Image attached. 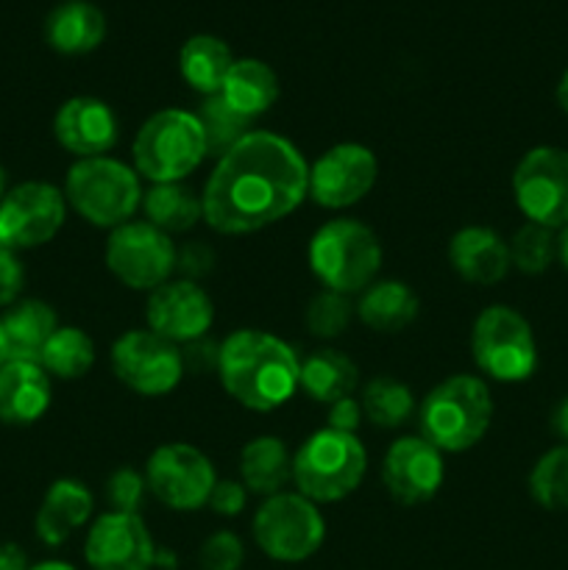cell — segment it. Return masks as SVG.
Wrapping results in <instances>:
<instances>
[{"label": "cell", "mask_w": 568, "mask_h": 570, "mask_svg": "<svg viewBox=\"0 0 568 570\" xmlns=\"http://www.w3.org/2000/svg\"><path fill=\"white\" fill-rule=\"evenodd\" d=\"M306 167L290 139L251 131L217 159L200 193L204 220L217 234H254L293 215L306 198Z\"/></svg>", "instance_id": "obj_1"}, {"label": "cell", "mask_w": 568, "mask_h": 570, "mask_svg": "<svg viewBox=\"0 0 568 570\" xmlns=\"http://www.w3.org/2000/svg\"><path fill=\"white\" fill-rule=\"evenodd\" d=\"M301 360L284 340L259 328H239L221 343L223 390L251 412H273L298 390Z\"/></svg>", "instance_id": "obj_2"}, {"label": "cell", "mask_w": 568, "mask_h": 570, "mask_svg": "<svg viewBox=\"0 0 568 570\" xmlns=\"http://www.w3.org/2000/svg\"><path fill=\"white\" fill-rule=\"evenodd\" d=\"M493 399L484 379L457 373L427 393L418 406V429L440 454H462L488 434Z\"/></svg>", "instance_id": "obj_3"}, {"label": "cell", "mask_w": 568, "mask_h": 570, "mask_svg": "<svg viewBox=\"0 0 568 570\" xmlns=\"http://www.w3.org/2000/svg\"><path fill=\"white\" fill-rule=\"evenodd\" d=\"M368 471L365 445L356 434L321 429L293 454V482L312 504H334L354 493Z\"/></svg>", "instance_id": "obj_4"}, {"label": "cell", "mask_w": 568, "mask_h": 570, "mask_svg": "<svg viewBox=\"0 0 568 570\" xmlns=\"http://www.w3.org/2000/svg\"><path fill=\"white\" fill-rule=\"evenodd\" d=\"M310 267L323 289L356 295L376 282L382 267V243L365 223L337 217L312 234Z\"/></svg>", "instance_id": "obj_5"}, {"label": "cell", "mask_w": 568, "mask_h": 570, "mask_svg": "<svg viewBox=\"0 0 568 570\" xmlns=\"http://www.w3.org/2000/svg\"><path fill=\"white\" fill-rule=\"evenodd\" d=\"M134 170L150 184L184 181L206 159V139L195 111L161 109L139 126L131 145Z\"/></svg>", "instance_id": "obj_6"}, {"label": "cell", "mask_w": 568, "mask_h": 570, "mask_svg": "<svg viewBox=\"0 0 568 570\" xmlns=\"http://www.w3.org/2000/svg\"><path fill=\"white\" fill-rule=\"evenodd\" d=\"M65 198L84 220L115 232L143 206V187L134 167L111 156H95V159H78L70 167Z\"/></svg>", "instance_id": "obj_7"}, {"label": "cell", "mask_w": 568, "mask_h": 570, "mask_svg": "<svg viewBox=\"0 0 568 570\" xmlns=\"http://www.w3.org/2000/svg\"><path fill=\"white\" fill-rule=\"evenodd\" d=\"M471 354L479 373L493 382H527L538 367V343L527 317L507 304L479 312L471 328Z\"/></svg>", "instance_id": "obj_8"}, {"label": "cell", "mask_w": 568, "mask_h": 570, "mask_svg": "<svg viewBox=\"0 0 568 570\" xmlns=\"http://www.w3.org/2000/svg\"><path fill=\"white\" fill-rule=\"evenodd\" d=\"M326 538L321 510L301 493H276L254 515V540L271 560L304 562Z\"/></svg>", "instance_id": "obj_9"}, {"label": "cell", "mask_w": 568, "mask_h": 570, "mask_svg": "<svg viewBox=\"0 0 568 570\" xmlns=\"http://www.w3.org/2000/svg\"><path fill=\"white\" fill-rule=\"evenodd\" d=\"M512 198L529 223L560 232L568 226V150L538 145L512 170Z\"/></svg>", "instance_id": "obj_10"}, {"label": "cell", "mask_w": 568, "mask_h": 570, "mask_svg": "<svg viewBox=\"0 0 568 570\" xmlns=\"http://www.w3.org/2000/svg\"><path fill=\"white\" fill-rule=\"evenodd\" d=\"M111 371L131 393L159 399L173 393L184 379L182 348L150 328H134L111 345Z\"/></svg>", "instance_id": "obj_11"}, {"label": "cell", "mask_w": 568, "mask_h": 570, "mask_svg": "<svg viewBox=\"0 0 568 570\" xmlns=\"http://www.w3.org/2000/svg\"><path fill=\"white\" fill-rule=\"evenodd\" d=\"M106 267L126 287L154 293L156 287L170 282L176 271V245L148 220H128L109 234Z\"/></svg>", "instance_id": "obj_12"}, {"label": "cell", "mask_w": 568, "mask_h": 570, "mask_svg": "<svg viewBox=\"0 0 568 570\" xmlns=\"http://www.w3.org/2000/svg\"><path fill=\"white\" fill-rule=\"evenodd\" d=\"M145 482L165 507L193 512L206 507L217 476L204 451L189 443H165L145 462Z\"/></svg>", "instance_id": "obj_13"}, {"label": "cell", "mask_w": 568, "mask_h": 570, "mask_svg": "<svg viewBox=\"0 0 568 570\" xmlns=\"http://www.w3.org/2000/svg\"><path fill=\"white\" fill-rule=\"evenodd\" d=\"M379 176L376 156L360 142H340L310 165L306 195L323 209H345L365 198Z\"/></svg>", "instance_id": "obj_14"}, {"label": "cell", "mask_w": 568, "mask_h": 570, "mask_svg": "<svg viewBox=\"0 0 568 570\" xmlns=\"http://www.w3.org/2000/svg\"><path fill=\"white\" fill-rule=\"evenodd\" d=\"M67 198L45 181L17 184L0 200V234L14 250L50 243L65 226Z\"/></svg>", "instance_id": "obj_15"}, {"label": "cell", "mask_w": 568, "mask_h": 570, "mask_svg": "<svg viewBox=\"0 0 568 570\" xmlns=\"http://www.w3.org/2000/svg\"><path fill=\"white\" fill-rule=\"evenodd\" d=\"M445 479L443 454L432 443L415 438H399L382 462V482L390 499L404 507L427 504L440 493Z\"/></svg>", "instance_id": "obj_16"}, {"label": "cell", "mask_w": 568, "mask_h": 570, "mask_svg": "<svg viewBox=\"0 0 568 570\" xmlns=\"http://www.w3.org/2000/svg\"><path fill=\"white\" fill-rule=\"evenodd\" d=\"M148 328L159 337L170 340L176 345H187L193 340L206 337L215 321V306L212 298L198 287V282H165L148 295L145 304Z\"/></svg>", "instance_id": "obj_17"}, {"label": "cell", "mask_w": 568, "mask_h": 570, "mask_svg": "<svg viewBox=\"0 0 568 570\" xmlns=\"http://www.w3.org/2000/svg\"><path fill=\"white\" fill-rule=\"evenodd\" d=\"M84 557L92 570H150L154 538L139 515L106 512L89 529Z\"/></svg>", "instance_id": "obj_18"}, {"label": "cell", "mask_w": 568, "mask_h": 570, "mask_svg": "<svg viewBox=\"0 0 568 570\" xmlns=\"http://www.w3.org/2000/svg\"><path fill=\"white\" fill-rule=\"evenodd\" d=\"M53 137L67 154L78 159H95L115 148L120 137V122L109 104L92 95H78V98L65 100L56 111Z\"/></svg>", "instance_id": "obj_19"}, {"label": "cell", "mask_w": 568, "mask_h": 570, "mask_svg": "<svg viewBox=\"0 0 568 570\" xmlns=\"http://www.w3.org/2000/svg\"><path fill=\"white\" fill-rule=\"evenodd\" d=\"M451 271L468 284L490 287L510 273V248L488 226H466L449 243Z\"/></svg>", "instance_id": "obj_20"}, {"label": "cell", "mask_w": 568, "mask_h": 570, "mask_svg": "<svg viewBox=\"0 0 568 570\" xmlns=\"http://www.w3.org/2000/svg\"><path fill=\"white\" fill-rule=\"evenodd\" d=\"M50 376L39 362L0 365V423L31 426L50 406Z\"/></svg>", "instance_id": "obj_21"}, {"label": "cell", "mask_w": 568, "mask_h": 570, "mask_svg": "<svg viewBox=\"0 0 568 570\" xmlns=\"http://www.w3.org/2000/svg\"><path fill=\"white\" fill-rule=\"evenodd\" d=\"M92 493L76 479H59L48 488L37 510V538L45 546H61L89 521Z\"/></svg>", "instance_id": "obj_22"}, {"label": "cell", "mask_w": 568, "mask_h": 570, "mask_svg": "<svg viewBox=\"0 0 568 570\" xmlns=\"http://www.w3.org/2000/svg\"><path fill=\"white\" fill-rule=\"evenodd\" d=\"M6 340V362H39L45 345L59 328L53 306L45 301L26 298L17 301L0 317Z\"/></svg>", "instance_id": "obj_23"}, {"label": "cell", "mask_w": 568, "mask_h": 570, "mask_svg": "<svg viewBox=\"0 0 568 570\" xmlns=\"http://www.w3.org/2000/svg\"><path fill=\"white\" fill-rule=\"evenodd\" d=\"M106 37V17L89 0H65L45 20V39L61 56L92 53Z\"/></svg>", "instance_id": "obj_24"}, {"label": "cell", "mask_w": 568, "mask_h": 570, "mask_svg": "<svg viewBox=\"0 0 568 570\" xmlns=\"http://www.w3.org/2000/svg\"><path fill=\"white\" fill-rule=\"evenodd\" d=\"M239 482L248 493L265 495V499L282 493L284 484L293 482V454L284 440L273 434L251 440L239 454Z\"/></svg>", "instance_id": "obj_25"}, {"label": "cell", "mask_w": 568, "mask_h": 570, "mask_svg": "<svg viewBox=\"0 0 568 570\" xmlns=\"http://www.w3.org/2000/svg\"><path fill=\"white\" fill-rule=\"evenodd\" d=\"M356 384H360V367L351 356L343 351L321 348L312 351L304 362H301L298 373V390H304L312 401L317 404L332 406L334 401L349 399L354 395Z\"/></svg>", "instance_id": "obj_26"}, {"label": "cell", "mask_w": 568, "mask_h": 570, "mask_svg": "<svg viewBox=\"0 0 568 570\" xmlns=\"http://www.w3.org/2000/svg\"><path fill=\"white\" fill-rule=\"evenodd\" d=\"M418 309H421V301L412 293L410 284L390 278V282H373L371 287L362 289L356 317L373 332L395 334L412 326Z\"/></svg>", "instance_id": "obj_27"}, {"label": "cell", "mask_w": 568, "mask_h": 570, "mask_svg": "<svg viewBox=\"0 0 568 570\" xmlns=\"http://www.w3.org/2000/svg\"><path fill=\"white\" fill-rule=\"evenodd\" d=\"M223 100L248 120L265 115L278 98V78L271 65L259 59H237L221 89Z\"/></svg>", "instance_id": "obj_28"}, {"label": "cell", "mask_w": 568, "mask_h": 570, "mask_svg": "<svg viewBox=\"0 0 568 570\" xmlns=\"http://www.w3.org/2000/svg\"><path fill=\"white\" fill-rule=\"evenodd\" d=\"M232 48L212 33H195L178 50V70L189 83V89L206 95H217L223 89L228 70L234 65Z\"/></svg>", "instance_id": "obj_29"}, {"label": "cell", "mask_w": 568, "mask_h": 570, "mask_svg": "<svg viewBox=\"0 0 568 570\" xmlns=\"http://www.w3.org/2000/svg\"><path fill=\"white\" fill-rule=\"evenodd\" d=\"M143 212L150 226L170 237L189 232L195 223L204 220V200L184 181L150 184L148 193H143Z\"/></svg>", "instance_id": "obj_30"}, {"label": "cell", "mask_w": 568, "mask_h": 570, "mask_svg": "<svg viewBox=\"0 0 568 570\" xmlns=\"http://www.w3.org/2000/svg\"><path fill=\"white\" fill-rule=\"evenodd\" d=\"M39 365L45 367L48 376L65 379H81L92 371L95 365V343L84 328L76 326H59L53 332V337L45 345L42 356H39Z\"/></svg>", "instance_id": "obj_31"}, {"label": "cell", "mask_w": 568, "mask_h": 570, "mask_svg": "<svg viewBox=\"0 0 568 570\" xmlns=\"http://www.w3.org/2000/svg\"><path fill=\"white\" fill-rule=\"evenodd\" d=\"M362 415L379 429H399L415 415V395L404 382L376 376L362 390Z\"/></svg>", "instance_id": "obj_32"}, {"label": "cell", "mask_w": 568, "mask_h": 570, "mask_svg": "<svg viewBox=\"0 0 568 570\" xmlns=\"http://www.w3.org/2000/svg\"><path fill=\"white\" fill-rule=\"evenodd\" d=\"M200 128H204L206 139V154L217 156L221 159L223 154L234 148L243 137H248L254 131V120L243 117L239 111H234L232 106L223 100V95H206L200 109L195 111Z\"/></svg>", "instance_id": "obj_33"}, {"label": "cell", "mask_w": 568, "mask_h": 570, "mask_svg": "<svg viewBox=\"0 0 568 570\" xmlns=\"http://www.w3.org/2000/svg\"><path fill=\"white\" fill-rule=\"evenodd\" d=\"M529 495L549 512H568V443L555 445L535 462Z\"/></svg>", "instance_id": "obj_34"}, {"label": "cell", "mask_w": 568, "mask_h": 570, "mask_svg": "<svg viewBox=\"0 0 568 570\" xmlns=\"http://www.w3.org/2000/svg\"><path fill=\"white\" fill-rule=\"evenodd\" d=\"M507 248H510V265L516 271H521L523 276H540L557 259V234L527 220L512 234Z\"/></svg>", "instance_id": "obj_35"}, {"label": "cell", "mask_w": 568, "mask_h": 570, "mask_svg": "<svg viewBox=\"0 0 568 570\" xmlns=\"http://www.w3.org/2000/svg\"><path fill=\"white\" fill-rule=\"evenodd\" d=\"M356 306L351 304V295L334 293V289H321L317 295H312V301L306 304L304 323L310 328V334L321 340H334L349 328L351 317H354Z\"/></svg>", "instance_id": "obj_36"}, {"label": "cell", "mask_w": 568, "mask_h": 570, "mask_svg": "<svg viewBox=\"0 0 568 570\" xmlns=\"http://www.w3.org/2000/svg\"><path fill=\"white\" fill-rule=\"evenodd\" d=\"M145 490H148V482L134 468H117L106 479V499H109L111 512H131V515H139Z\"/></svg>", "instance_id": "obj_37"}, {"label": "cell", "mask_w": 568, "mask_h": 570, "mask_svg": "<svg viewBox=\"0 0 568 570\" xmlns=\"http://www.w3.org/2000/svg\"><path fill=\"white\" fill-rule=\"evenodd\" d=\"M243 557V540L234 532H226V529L209 534L198 551V562L204 570H239Z\"/></svg>", "instance_id": "obj_38"}, {"label": "cell", "mask_w": 568, "mask_h": 570, "mask_svg": "<svg viewBox=\"0 0 568 570\" xmlns=\"http://www.w3.org/2000/svg\"><path fill=\"white\" fill-rule=\"evenodd\" d=\"M22 287H26V271L14 248H0V306L9 309L17 304Z\"/></svg>", "instance_id": "obj_39"}, {"label": "cell", "mask_w": 568, "mask_h": 570, "mask_svg": "<svg viewBox=\"0 0 568 570\" xmlns=\"http://www.w3.org/2000/svg\"><path fill=\"white\" fill-rule=\"evenodd\" d=\"M182 362L184 373H195V376L217 373V365H221V345L212 343L209 337L193 340V343L182 345Z\"/></svg>", "instance_id": "obj_40"}, {"label": "cell", "mask_w": 568, "mask_h": 570, "mask_svg": "<svg viewBox=\"0 0 568 570\" xmlns=\"http://www.w3.org/2000/svg\"><path fill=\"white\" fill-rule=\"evenodd\" d=\"M215 265V250L206 243L195 239V243H187L182 250H176V271L182 273L187 282H198Z\"/></svg>", "instance_id": "obj_41"}, {"label": "cell", "mask_w": 568, "mask_h": 570, "mask_svg": "<svg viewBox=\"0 0 568 570\" xmlns=\"http://www.w3.org/2000/svg\"><path fill=\"white\" fill-rule=\"evenodd\" d=\"M245 499H248V490H245L243 482H234V479H217L206 507H212V512H217V515L234 518L243 512Z\"/></svg>", "instance_id": "obj_42"}, {"label": "cell", "mask_w": 568, "mask_h": 570, "mask_svg": "<svg viewBox=\"0 0 568 570\" xmlns=\"http://www.w3.org/2000/svg\"><path fill=\"white\" fill-rule=\"evenodd\" d=\"M362 404L356 399H340L329 406V429H337V432L354 434L356 426L362 423Z\"/></svg>", "instance_id": "obj_43"}, {"label": "cell", "mask_w": 568, "mask_h": 570, "mask_svg": "<svg viewBox=\"0 0 568 570\" xmlns=\"http://www.w3.org/2000/svg\"><path fill=\"white\" fill-rule=\"evenodd\" d=\"M0 570H28V560L20 546L0 543Z\"/></svg>", "instance_id": "obj_44"}, {"label": "cell", "mask_w": 568, "mask_h": 570, "mask_svg": "<svg viewBox=\"0 0 568 570\" xmlns=\"http://www.w3.org/2000/svg\"><path fill=\"white\" fill-rule=\"evenodd\" d=\"M551 432H555L562 443H568V395L551 410Z\"/></svg>", "instance_id": "obj_45"}, {"label": "cell", "mask_w": 568, "mask_h": 570, "mask_svg": "<svg viewBox=\"0 0 568 570\" xmlns=\"http://www.w3.org/2000/svg\"><path fill=\"white\" fill-rule=\"evenodd\" d=\"M557 262L568 273V226L560 228V234H557Z\"/></svg>", "instance_id": "obj_46"}, {"label": "cell", "mask_w": 568, "mask_h": 570, "mask_svg": "<svg viewBox=\"0 0 568 570\" xmlns=\"http://www.w3.org/2000/svg\"><path fill=\"white\" fill-rule=\"evenodd\" d=\"M557 104H560V109L568 115V70L562 72L560 81H557Z\"/></svg>", "instance_id": "obj_47"}, {"label": "cell", "mask_w": 568, "mask_h": 570, "mask_svg": "<svg viewBox=\"0 0 568 570\" xmlns=\"http://www.w3.org/2000/svg\"><path fill=\"white\" fill-rule=\"evenodd\" d=\"M28 570H76V568L67 566V562H42V566H33Z\"/></svg>", "instance_id": "obj_48"}, {"label": "cell", "mask_w": 568, "mask_h": 570, "mask_svg": "<svg viewBox=\"0 0 568 570\" xmlns=\"http://www.w3.org/2000/svg\"><path fill=\"white\" fill-rule=\"evenodd\" d=\"M6 193H9V176H6V170L0 167V200L6 198Z\"/></svg>", "instance_id": "obj_49"}, {"label": "cell", "mask_w": 568, "mask_h": 570, "mask_svg": "<svg viewBox=\"0 0 568 570\" xmlns=\"http://www.w3.org/2000/svg\"><path fill=\"white\" fill-rule=\"evenodd\" d=\"M6 362V340H3V328H0V365Z\"/></svg>", "instance_id": "obj_50"}]
</instances>
